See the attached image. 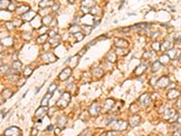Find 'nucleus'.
Wrapping results in <instances>:
<instances>
[{
  "instance_id": "nucleus-1",
  "label": "nucleus",
  "mask_w": 181,
  "mask_h": 136,
  "mask_svg": "<svg viewBox=\"0 0 181 136\" xmlns=\"http://www.w3.org/2000/svg\"><path fill=\"white\" fill-rule=\"evenodd\" d=\"M52 97V95H50V94H48V95H46V96H44V99L42 100V107H44V106H46L47 104H48V101H49V99Z\"/></svg>"
},
{
  "instance_id": "nucleus-2",
  "label": "nucleus",
  "mask_w": 181,
  "mask_h": 136,
  "mask_svg": "<svg viewBox=\"0 0 181 136\" xmlns=\"http://www.w3.org/2000/svg\"><path fill=\"white\" fill-rule=\"evenodd\" d=\"M56 89V85H54V84H52L51 86H50V89H49V92L50 93H53V90H55Z\"/></svg>"
},
{
  "instance_id": "nucleus-3",
  "label": "nucleus",
  "mask_w": 181,
  "mask_h": 136,
  "mask_svg": "<svg viewBox=\"0 0 181 136\" xmlns=\"http://www.w3.org/2000/svg\"><path fill=\"white\" fill-rule=\"evenodd\" d=\"M51 129H52V125H50V126H49V127L47 128V130H48V131H50Z\"/></svg>"
}]
</instances>
